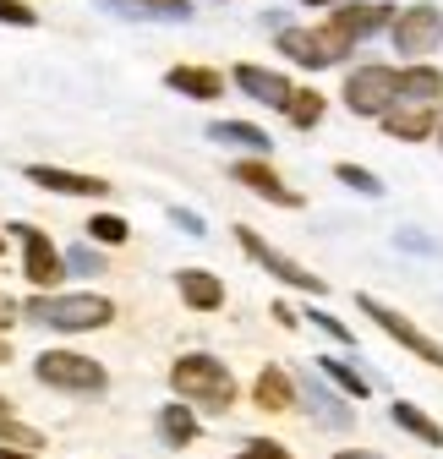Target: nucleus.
I'll return each mask as SVG.
<instances>
[{
  "instance_id": "1",
  "label": "nucleus",
  "mask_w": 443,
  "mask_h": 459,
  "mask_svg": "<svg viewBox=\"0 0 443 459\" xmlns=\"http://www.w3.org/2000/svg\"><path fill=\"white\" fill-rule=\"evenodd\" d=\"M170 388L187 399V405H197V411H230L236 405V377H230V367L213 361V356H203V351H192V356H181L170 367Z\"/></svg>"
},
{
  "instance_id": "2",
  "label": "nucleus",
  "mask_w": 443,
  "mask_h": 459,
  "mask_svg": "<svg viewBox=\"0 0 443 459\" xmlns=\"http://www.w3.org/2000/svg\"><path fill=\"white\" fill-rule=\"evenodd\" d=\"M33 323L44 328H61V333H88V328H104L109 317H116V307H109L104 296L93 290H61V296H33L22 307Z\"/></svg>"
},
{
  "instance_id": "3",
  "label": "nucleus",
  "mask_w": 443,
  "mask_h": 459,
  "mask_svg": "<svg viewBox=\"0 0 443 459\" xmlns=\"http://www.w3.org/2000/svg\"><path fill=\"white\" fill-rule=\"evenodd\" d=\"M33 372H39V383L61 388V394H104V383H109V372L93 356H77V351H44L33 361Z\"/></svg>"
},
{
  "instance_id": "4",
  "label": "nucleus",
  "mask_w": 443,
  "mask_h": 459,
  "mask_svg": "<svg viewBox=\"0 0 443 459\" xmlns=\"http://www.w3.org/2000/svg\"><path fill=\"white\" fill-rule=\"evenodd\" d=\"M274 44H280V55H291V61L307 66V72H323V66L345 61V49H340L334 33H328V22L323 28H291V22H280V28H274Z\"/></svg>"
},
{
  "instance_id": "5",
  "label": "nucleus",
  "mask_w": 443,
  "mask_h": 459,
  "mask_svg": "<svg viewBox=\"0 0 443 459\" xmlns=\"http://www.w3.org/2000/svg\"><path fill=\"white\" fill-rule=\"evenodd\" d=\"M236 241H241V252H247L257 268H268L274 279H285L291 290H307V296H323V290H328V284H323L317 273H307V268H301V263H291L285 252H274V247L257 236V230H252V224H236Z\"/></svg>"
},
{
  "instance_id": "6",
  "label": "nucleus",
  "mask_w": 443,
  "mask_h": 459,
  "mask_svg": "<svg viewBox=\"0 0 443 459\" xmlns=\"http://www.w3.org/2000/svg\"><path fill=\"white\" fill-rule=\"evenodd\" d=\"M361 312H367V317H372V323H378L383 333H389L395 344H405L411 356H421L427 367H438V372H443V344H438V339H427V333H421V328H416L411 317H400L395 307H383L378 296H361Z\"/></svg>"
},
{
  "instance_id": "7",
  "label": "nucleus",
  "mask_w": 443,
  "mask_h": 459,
  "mask_svg": "<svg viewBox=\"0 0 443 459\" xmlns=\"http://www.w3.org/2000/svg\"><path fill=\"white\" fill-rule=\"evenodd\" d=\"M345 104L356 115H383L389 104H400V72L395 66H361V72H351Z\"/></svg>"
},
{
  "instance_id": "8",
  "label": "nucleus",
  "mask_w": 443,
  "mask_h": 459,
  "mask_svg": "<svg viewBox=\"0 0 443 459\" xmlns=\"http://www.w3.org/2000/svg\"><path fill=\"white\" fill-rule=\"evenodd\" d=\"M17 241H22V273H28V284H39V290H55V284H61V273H66L61 247H55L39 224H17Z\"/></svg>"
},
{
  "instance_id": "9",
  "label": "nucleus",
  "mask_w": 443,
  "mask_h": 459,
  "mask_svg": "<svg viewBox=\"0 0 443 459\" xmlns=\"http://www.w3.org/2000/svg\"><path fill=\"white\" fill-rule=\"evenodd\" d=\"M438 44H443V12L438 6H411V12L395 17V49L405 61H421Z\"/></svg>"
},
{
  "instance_id": "10",
  "label": "nucleus",
  "mask_w": 443,
  "mask_h": 459,
  "mask_svg": "<svg viewBox=\"0 0 443 459\" xmlns=\"http://www.w3.org/2000/svg\"><path fill=\"white\" fill-rule=\"evenodd\" d=\"M378 28H395V17H389V6H383V0H367V6H345V0H340V12L328 17V33L340 39L345 55H351L361 39H372Z\"/></svg>"
},
{
  "instance_id": "11",
  "label": "nucleus",
  "mask_w": 443,
  "mask_h": 459,
  "mask_svg": "<svg viewBox=\"0 0 443 459\" xmlns=\"http://www.w3.org/2000/svg\"><path fill=\"white\" fill-rule=\"evenodd\" d=\"M383 121V132L389 137H400V143H421V137H432L438 132V115H432V104H416V99H400V104H389L378 115Z\"/></svg>"
},
{
  "instance_id": "12",
  "label": "nucleus",
  "mask_w": 443,
  "mask_h": 459,
  "mask_svg": "<svg viewBox=\"0 0 443 459\" xmlns=\"http://www.w3.org/2000/svg\"><path fill=\"white\" fill-rule=\"evenodd\" d=\"M93 6L132 17V22H187L192 17V0H93Z\"/></svg>"
},
{
  "instance_id": "13",
  "label": "nucleus",
  "mask_w": 443,
  "mask_h": 459,
  "mask_svg": "<svg viewBox=\"0 0 443 459\" xmlns=\"http://www.w3.org/2000/svg\"><path fill=\"white\" fill-rule=\"evenodd\" d=\"M28 181L44 192H61V197H104L99 176H77V169H55V164H28Z\"/></svg>"
},
{
  "instance_id": "14",
  "label": "nucleus",
  "mask_w": 443,
  "mask_h": 459,
  "mask_svg": "<svg viewBox=\"0 0 443 459\" xmlns=\"http://www.w3.org/2000/svg\"><path fill=\"white\" fill-rule=\"evenodd\" d=\"M236 88L247 93V99H257V104H274V109H285L291 104V77H280V72H263V66H236Z\"/></svg>"
},
{
  "instance_id": "15",
  "label": "nucleus",
  "mask_w": 443,
  "mask_h": 459,
  "mask_svg": "<svg viewBox=\"0 0 443 459\" xmlns=\"http://www.w3.org/2000/svg\"><path fill=\"white\" fill-rule=\"evenodd\" d=\"M236 181H241V186H252V192H257V197H268V203H280V208H301V192H291L280 176H274V169L263 164V153L236 164Z\"/></svg>"
},
{
  "instance_id": "16",
  "label": "nucleus",
  "mask_w": 443,
  "mask_h": 459,
  "mask_svg": "<svg viewBox=\"0 0 443 459\" xmlns=\"http://www.w3.org/2000/svg\"><path fill=\"white\" fill-rule=\"evenodd\" d=\"M176 290H181V301L197 307V312H219V307H225V284H219L213 273H203V268H181V273H176Z\"/></svg>"
},
{
  "instance_id": "17",
  "label": "nucleus",
  "mask_w": 443,
  "mask_h": 459,
  "mask_svg": "<svg viewBox=\"0 0 443 459\" xmlns=\"http://www.w3.org/2000/svg\"><path fill=\"white\" fill-rule=\"evenodd\" d=\"M296 394L307 399V411H312L323 427H340V432H345V427H356V421H351V405H340V399L328 394L317 377H301V388H296Z\"/></svg>"
},
{
  "instance_id": "18",
  "label": "nucleus",
  "mask_w": 443,
  "mask_h": 459,
  "mask_svg": "<svg viewBox=\"0 0 443 459\" xmlns=\"http://www.w3.org/2000/svg\"><path fill=\"white\" fill-rule=\"evenodd\" d=\"M164 82H170L176 93H187V99H203V104L225 93V77L208 72V66H176V72H164Z\"/></svg>"
},
{
  "instance_id": "19",
  "label": "nucleus",
  "mask_w": 443,
  "mask_h": 459,
  "mask_svg": "<svg viewBox=\"0 0 443 459\" xmlns=\"http://www.w3.org/2000/svg\"><path fill=\"white\" fill-rule=\"evenodd\" d=\"M257 405L263 411H291L296 405V383L280 367H263V377H257Z\"/></svg>"
},
{
  "instance_id": "20",
  "label": "nucleus",
  "mask_w": 443,
  "mask_h": 459,
  "mask_svg": "<svg viewBox=\"0 0 443 459\" xmlns=\"http://www.w3.org/2000/svg\"><path fill=\"white\" fill-rule=\"evenodd\" d=\"M208 137L213 143H230V148H247V153H268V132H257L247 121H213Z\"/></svg>"
},
{
  "instance_id": "21",
  "label": "nucleus",
  "mask_w": 443,
  "mask_h": 459,
  "mask_svg": "<svg viewBox=\"0 0 443 459\" xmlns=\"http://www.w3.org/2000/svg\"><path fill=\"white\" fill-rule=\"evenodd\" d=\"M159 437L170 448H187L197 437V421H192V405H164L159 411Z\"/></svg>"
},
{
  "instance_id": "22",
  "label": "nucleus",
  "mask_w": 443,
  "mask_h": 459,
  "mask_svg": "<svg viewBox=\"0 0 443 459\" xmlns=\"http://www.w3.org/2000/svg\"><path fill=\"white\" fill-rule=\"evenodd\" d=\"M323 109H328V99H323L317 88H296L291 104H285V115H291V126H296V132H312V126L323 121Z\"/></svg>"
},
{
  "instance_id": "23",
  "label": "nucleus",
  "mask_w": 443,
  "mask_h": 459,
  "mask_svg": "<svg viewBox=\"0 0 443 459\" xmlns=\"http://www.w3.org/2000/svg\"><path fill=\"white\" fill-rule=\"evenodd\" d=\"M438 93H443V72H432V66H411V72H400V99L432 104Z\"/></svg>"
},
{
  "instance_id": "24",
  "label": "nucleus",
  "mask_w": 443,
  "mask_h": 459,
  "mask_svg": "<svg viewBox=\"0 0 443 459\" xmlns=\"http://www.w3.org/2000/svg\"><path fill=\"white\" fill-rule=\"evenodd\" d=\"M395 421H400V427H405L411 437H421L427 448H443V427H438V421H427V416H421L416 405H405V399L395 405Z\"/></svg>"
},
{
  "instance_id": "25",
  "label": "nucleus",
  "mask_w": 443,
  "mask_h": 459,
  "mask_svg": "<svg viewBox=\"0 0 443 459\" xmlns=\"http://www.w3.org/2000/svg\"><path fill=\"white\" fill-rule=\"evenodd\" d=\"M317 372H323L328 383H334V388H345V394H356V399H367V394H372V383H367L361 372H351L345 361H317Z\"/></svg>"
},
{
  "instance_id": "26",
  "label": "nucleus",
  "mask_w": 443,
  "mask_h": 459,
  "mask_svg": "<svg viewBox=\"0 0 443 459\" xmlns=\"http://www.w3.org/2000/svg\"><path fill=\"white\" fill-rule=\"evenodd\" d=\"M88 236L104 241V247H121L132 230H126V219H116V213H93V219H88Z\"/></svg>"
},
{
  "instance_id": "27",
  "label": "nucleus",
  "mask_w": 443,
  "mask_h": 459,
  "mask_svg": "<svg viewBox=\"0 0 443 459\" xmlns=\"http://www.w3.org/2000/svg\"><path fill=\"white\" fill-rule=\"evenodd\" d=\"M0 443H17V448H39V432L17 421L12 405H0Z\"/></svg>"
},
{
  "instance_id": "28",
  "label": "nucleus",
  "mask_w": 443,
  "mask_h": 459,
  "mask_svg": "<svg viewBox=\"0 0 443 459\" xmlns=\"http://www.w3.org/2000/svg\"><path fill=\"white\" fill-rule=\"evenodd\" d=\"M334 176H340V181H345L351 192H361V197H383V181H378V176H367L361 164H340Z\"/></svg>"
},
{
  "instance_id": "29",
  "label": "nucleus",
  "mask_w": 443,
  "mask_h": 459,
  "mask_svg": "<svg viewBox=\"0 0 443 459\" xmlns=\"http://www.w3.org/2000/svg\"><path fill=\"white\" fill-rule=\"evenodd\" d=\"M0 22H12V28H33V22H39V12H33V6H22V0H0Z\"/></svg>"
},
{
  "instance_id": "30",
  "label": "nucleus",
  "mask_w": 443,
  "mask_h": 459,
  "mask_svg": "<svg viewBox=\"0 0 443 459\" xmlns=\"http://www.w3.org/2000/svg\"><path fill=\"white\" fill-rule=\"evenodd\" d=\"M66 268L93 279V273H104V257H99V252H88V247H77V252H66Z\"/></svg>"
},
{
  "instance_id": "31",
  "label": "nucleus",
  "mask_w": 443,
  "mask_h": 459,
  "mask_svg": "<svg viewBox=\"0 0 443 459\" xmlns=\"http://www.w3.org/2000/svg\"><path fill=\"white\" fill-rule=\"evenodd\" d=\"M236 459H291V454H285L280 443H268V437H257V443H247V448H241Z\"/></svg>"
},
{
  "instance_id": "32",
  "label": "nucleus",
  "mask_w": 443,
  "mask_h": 459,
  "mask_svg": "<svg viewBox=\"0 0 443 459\" xmlns=\"http://www.w3.org/2000/svg\"><path fill=\"white\" fill-rule=\"evenodd\" d=\"M307 317H312V323H317V328H323L328 339H340V344H351V339H356V333H351V328H345L340 317H323V312H307Z\"/></svg>"
},
{
  "instance_id": "33",
  "label": "nucleus",
  "mask_w": 443,
  "mask_h": 459,
  "mask_svg": "<svg viewBox=\"0 0 443 459\" xmlns=\"http://www.w3.org/2000/svg\"><path fill=\"white\" fill-rule=\"evenodd\" d=\"M170 219H176L181 230H192V236H203V219H197V213H187V208H170Z\"/></svg>"
},
{
  "instance_id": "34",
  "label": "nucleus",
  "mask_w": 443,
  "mask_h": 459,
  "mask_svg": "<svg viewBox=\"0 0 443 459\" xmlns=\"http://www.w3.org/2000/svg\"><path fill=\"white\" fill-rule=\"evenodd\" d=\"M12 323H17V301H12V296H6V290H0V333H6V328H12Z\"/></svg>"
},
{
  "instance_id": "35",
  "label": "nucleus",
  "mask_w": 443,
  "mask_h": 459,
  "mask_svg": "<svg viewBox=\"0 0 443 459\" xmlns=\"http://www.w3.org/2000/svg\"><path fill=\"white\" fill-rule=\"evenodd\" d=\"M0 459H39L33 448H17V443H0Z\"/></svg>"
},
{
  "instance_id": "36",
  "label": "nucleus",
  "mask_w": 443,
  "mask_h": 459,
  "mask_svg": "<svg viewBox=\"0 0 443 459\" xmlns=\"http://www.w3.org/2000/svg\"><path fill=\"white\" fill-rule=\"evenodd\" d=\"M334 459H383V454H367V448H345V454H334Z\"/></svg>"
},
{
  "instance_id": "37",
  "label": "nucleus",
  "mask_w": 443,
  "mask_h": 459,
  "mask_svg": "<svg viewBox=\"0 0 443 459\" xmlns=\"http://www.w3.org/2000/svg\"><path fill=\"white\" fill-rule=\"evenodd\" d=\"M0 361H12V344L6 339H0Z\"/></svg>"
},
{
  "instance_id": "38",
  "label": "nucleus",
  "mask_w": 443,
  "mask_h": 459,
  "mask_svg": "<svg viewBox=\"0 0 443 459\" xmlns=\"http://www.w3.org/2000/svg\"><path fill=\"white\" fill-rule=\"evenodd\" d=\"M307 6H340V0H307Z\"/></svg>"
},
{
  "instance_id": "39",
  "label": "nucleus",
  "mask_w": 443,
  "mask_h": 459,
  "mask_svg": "<svg viewBox=\"0 0 443 459\" xmlns=\"http://www.w3.org/2000/svg\"><path fill=\"white\" fill-rule=\"evenodd\" d=\"M438 143H443V115H438Z\"/></svg>"
},
{
  "instance_id": "40",
  "label": "nucleus",
  "mask_w": 443,
  "mask_h": 459,
  "mask_svg": "<svg viewBox=\"0 0 443 459\" xmlns=\"http://www.w3.org/2000/svg\"><path fill=\"white\" fill-rule=\"evenodd\" d=\"M0 252H6V241H0Z\"/></svg>"
}]
</instances>
